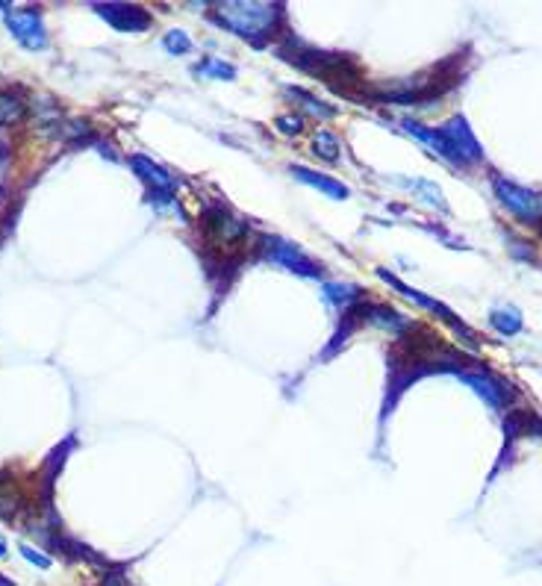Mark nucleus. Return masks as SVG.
<instances>
[{
    "mask_svg": "<svg viewBox=\"0 0 542 586\" xmlns=\"http://www.w3.org/2000/svg\"><path fill=\"white\" fill-rule=\"evenodd\" d=\"M130 165H133V171L151 186V192H174V177L165 171L163 165H157L154 160H148V157H130Z\"/></svg>",
    "mask_w": 542,
    "mask_h": 586,
    "instance_id": "12",
    "label": "nucleus"
},
{
    "mask_svg": "<svg viewBox=\"0 0 542 586\" xmlns=\"http://www.w3.org/2000/svg\"><path fill=\"white\" fill-rule=\"evenodd\" d=\"M313 154H316L319 160H327V162L339 160L342 145H339L336 133H330V130H319V133L313 136Z\"/></svg>",
    "mask_w": 542,
    "mask_h": 586,
    "instance_id": "19",
    "label": "nucleus"
},
{
    "mask_svg": "<svg viewBox=\"0 0 542 586\" xmlns=\"http://www.w3.org/2000/svg\"><path fill=\"white\" fill-rule=\"evenodd\" d=\"M401 127H404V133H410L413 139H419V142H425L434 154H439L442 160L454 162V165H460L457 157H454V151H451V145L445 142V136L434 130V127H425V124H419V121H410V118H404L401 121Z\"/></svg>",
    "mask_w": 542,
    "mask_h": 586,
    "instance_id": "11",
    "label": "nucleus"
},
{
    "mask_svg": "<svg viewBox=\"0 0 542 586\" xmlns=\"http://www.w3.org/2000/svg\"><path fill=\"white\" fill-rule=\"evenodd\" d=\"M439 133L451 145V151H454L460 165H472V162L484 160V148L478 145V139H475V133H472V127L466 124L463 115H454L448 124L439 127Z\"/></svg>",
    "mask_w": 542,
    "mask_h": 586,
    "instance_id": "8",
    "label": "nucleus"
},
{
    "mask_svg": "<svg viewBox=\"0 0 542 586\" xmlns=\"http://www.w3.org/2000/svg\"><path fill=\"white\" fill-rule=\"evenodd\" d=\"M366 319L372 321V324H378L380 330H386L389 336H401L404 330H410V327H413V321L404 319L398 310H392V307H383V304L369 307V310H366Z\"/></svg>",
    "mask_w": 542,
    "mask_h": 586,
    "instance_id": "13",
    "label": "nucleus"
},
{
    "mask_svg": "<svg viewBox=\"0 0 542 586\" xmlns=\"http://www.w3.org/2000/svg\"><path fill=\"white\" fill-rule=\"evenodd\" d=\"M192 74L207 77V80H233V77H236V68L227 65V62H221L216 56H210V59H201V62L192 68Z\"/></svg>",
    "mask_w": 542,
    "mask_h": 586,
    "instance_id": "17",
    "label": "nucleus"
},
{
    "mask_svg": "<svg viewBox=\"0 0 542 586\" xmlns=\"http://www.w3.org/2000/svg\"><path fill=\"white\" fill-rule=\"evenodd\" d=\"M27 115V107L18 95L12 92H0V127H9V124H18L21 118Z\"/></svg>",
    "mask_w": 542,
    "mask_h": 586,
    "instance_id": "18",
    "label": "nucleus"
},
{
    "mask_svg": "<svg viewBox=\"0 0 542 586\" xmlns=\"http://www.w3.org/2000/svg\"><path fill=\"white\" fill-rule=\"evenodd\" d=\"M283 15L280 3H218L216 21L239 39L251 45H263L266 36L274 33L277 18Z\"/></svg>",
    "mask_w": 542,
    "mask_h": 586,
    "instance_id": "1",
    "label": "nucleus"
},
{
    "mask_svg": "<svg viewBox=\"0 0 542 586\" xmlns=\"http://www.w3.org/2000/svg\"><path fill=\"white\" fill-rule=\"evenodd\" d=\"M489 324L501 333V336H513L522 330V313L516 307H507V310H492L489 313Z\"/></svg>",
    "mask_w": 542,
    "mask_h": 586,
    "instance_id": "16",
    "label": "nucleus"
},
{
    "mask_svg": "<svg viewBox=\"0 0 542 586\" xmlns=\"http://www.w3.org/2000/svg\"><path fill=\"white\" fill-rule=\"evenodd\" d=\"M6 27L12 33V39L27 48V51H45L48 48V30L42 21V12L36 6L27 9H6Z\"/></svg>",
    "mask_w": 542,
    "mask_h": 586,
    "instance_id": "4",
    "label": "nucleus"
},
{
    "mask_svg": "<svg viewBox=\"0 0 542 586\" xmlns=\"http://www.w3.org/2000/svg\"><path fill=\"white\" fill-rule=\"evenodd\" d=\"M454 374H457V377H460L469 389H475V392L487 401L492 410H501V407L510 401V395H513V392H510V386H507L501 377H495V374H489V372H481V369H463V366H460Z\"/></svg>",
    "mask_w": 542,
    "mask_h": 586,
    "instance_id": "9",
    "label": "nucleus"
},
{
    "mask_svg": "<svg viewBox=\"0 0 542 586\" xmlns=\"http://www.w3.org/2000/svg\"><path fill=\"white\" fill-rule=\"evenodd\" d=\"M492 192H495L498 204L507 207L519 221H528V224H540L542 221L540 192H531V189H525L513 180H504L498 174H492Z\"/></svg>",
    "mask_w": 542,
    "mask_h": 586,
    "instance_id": "2",
    "label": "nucleus"
},
{
    "mask_svg": "<svg viewBox=\"0 0 542 586\" xmlns=\"http://www.w3.org/2000/svg\"><path fill=\"white\" fill-rule=\"evenodd\" d=\"M18 551H21V557H24L27 563L39 566V569H51V557H48V554H42L39 548H33V545L21 542V545H18Z\"/></svg>",
    "mask_w": 542,
    "mask_h": 586,
    "instance_id": "21",
    "label": "nucleus"
},
{
    "mask_svg": "<svg viewBox=\"0 0 542 586\" xmlns=\"http://www.w3.org/2000/svg\"><path fill=\"white\" fill-rule=\"evenodd\" d=\"M201 221H204L207 236L213 242H218V245H236L239 239L248 236V224L242 218H236L227 207H221V204H210L204 210V215H201Z\"/></svg>",
    "mask_w": 542,
    "mask_h": 586,
    "instance_id": "7",
    "label": "nucleus"
},
{
    "mask_svg": "<svg viewBox=\"0 0 542 586\" xmlns=\"http://www.w3.org/2000/svg\"><path fill=\"white\" fill-rule=\"evenodd\" d=\"M286 95L292 98V104H298L304 112H310V115H316V118H322V121H327V118H333V115H336V109L327 107L325 101H319L316 95H310V92H304V89L289 86V89H286Z\"/></svg>",
    "mask_w": 542,
    "mask_h": 586,
    "instance_id": "15",
    "label": "nucleus"
},
{
    "mask_svg": "<svg viewBox=\"0 0 542 586\" xmlns=\"http://www.w3.org/2000/svg\"><path fill=\"white\" fill-rule=\"evenodd\" d=\"M92 9L118 33H145L154 24V15L139 3H92Z\"/></svg>",
    "mask_w": 542,
    "mask_h": 586,
    "instance_id": "5",
    "label": "nucleus"
},
{
    "mask_svg": "<svg viewBox=\"0 0 542 586\" xmlns=\"http://www.w3.org/2000/svg\"><path fill=\"white\" fill-rule=\"evenodd\" d=\"M289 171H292V177H295L298 183L319 189L322 195L333 198V201H348V195H351V189H348L345 183H339V180H333V177H327V174H319V171H313V168H307V165H292Z\"/></svg>",
    "mask_w": 542,
    "mask_h": 586,
    "instance_id": "10",
    "label": "nucleus"
},
{
    "mask_svg": "<svg viewBox=\"0 0 542 586\" xmlns=\"http://www.w3.org/2000/svg\"><path fill=\"white\" fill-rule=\"evenodd\" d=\"M6 557V539H3V533H0V560Z\"/></svg>",
    "mask_w": 542,
    "mask_h": 586,
    "instance_id": "23",
    "label": "nucleus"
},
{
    "mask_svg": "<svg viewBox=\"0 0 542 586\" xmlns=\"http://www.w3.org/2000/svg\"><path fill=\"white\" fill-rule=\"evenodd\" d=\"M378 277H380V280H386V283H389V286H392V289H395L398 295H404V298H410L413 304H419V307H425V310H431V313H434L436 319H442V321H445V324H451L454 330H460V333H463V339H466V342H469L472 348L478 345V342H475V333H472V330H469V327H466L463 321L457 319V316H454V313H451V310H448L445 304H439V301H434V298H428V295H422V292H416V289H410L407 283H401V280H398L395 274H389L386 268H378Z\"/></svg>",
    "mask_w": 542,
    "mask_h": 586,
    "instance_id": "6",
    "label": "nucleus"
},
{
    "mask_svg": "<svg viewBox=\"0 0 542 586\" xmlns=\"http://www.w3.org/2000/svg\"><path fill=\"white\" fill-rule=\"evenodd\" d=\"M322 292H325V301L327 304H333L336 310H351L357 301H360V286H354V283H325L322 286Z\"/></svg>",
    "mask_w": 542,
    "mask_h": 586,
    "instance_id": "14",
    "label": "nucleus"
},
{
    "mask_svg": "<svg viewBox=\"0 0 542 586\" xmlns=\"http://www.w3.org/2000/svg\"><path fill=\"white\" fill-rule=\"evenodd\" d=\"M163 48L168 54L183 56L192 51V39L186 36V30H168L163 36Z\"/></svg>",
    "mask_w": 542,
    "mask_h": 586,
    "instance_id": "20",
    "label": "nucleus"
},
{
    "mask_svg": "<svg viewBox=\"0 0 542 586\" xmlns=\"http://www.w3.org/2000/svg\"><path fill=\"white\" fill-rule=\"evenodd\" d=\"M263 260L266 263H274V266L286 268V271H295L301 277H322V266L316 260H310L295 242L289 239H280V236H266L263 242Z\"/></svg>",
    "mask_w": 542,
    "mask_h": 586,
    "instance_id": "3",
    "label": "nucleus"
},
{
    "mask_svg": "<svg viewBox=\"0 0 542 586\" xmlns=\"http://www.w3.org/2000/svg\"><path fill=\"white\" fill-rule=\"evenodd\" d=\"M0 586H15V584H12L9 578H3V575H0Z\"/></svg>",
    "mask_w": 542,
    "mask_h": 586,
    "instance_id": "24",
    "label": "nucleus"
},
{
    "mask_svg": "<svg viewBox=\"0 0 542 586\" xmlns=\"http://www.w3.org/2000/svg\"><path fill=\"white\" fill-rule=\"evenodd\" d=\"M301 127H304V118L301 115H280L277 118V130L280 133H301Z\"/></svg>",
    "mask_w": 542,
    "mask_h": 586,
    "instance_id": "22",
    "label": "nucleus"
}]
</instances>
